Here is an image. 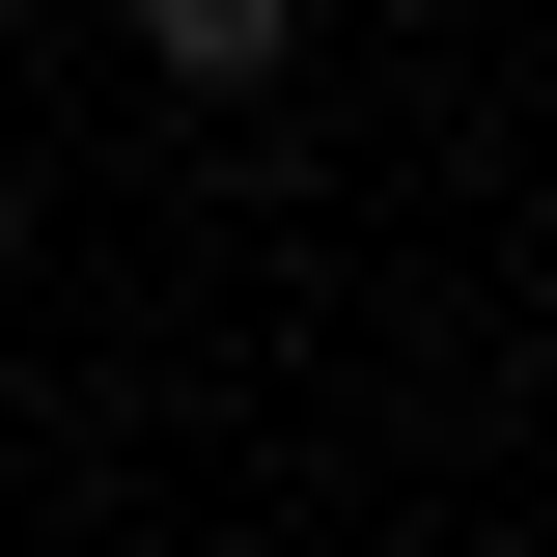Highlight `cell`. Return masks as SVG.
<instances>
[{
    "label": "cell",
    "mask_w": 557,
    "mask_h": 557,
    "mask_svg": "<svg viewBox=\"0 0 557 557\" xmlns=\"http://www.w3.org/2000/svg\"><path fill=\"white\" fill-rule=\"evenodd\" d=\"M139 57L196 84V112H251V84H278V57H307V0H139Z\"/></svg>",
    "instance_id": "1"
}]
</instances>
